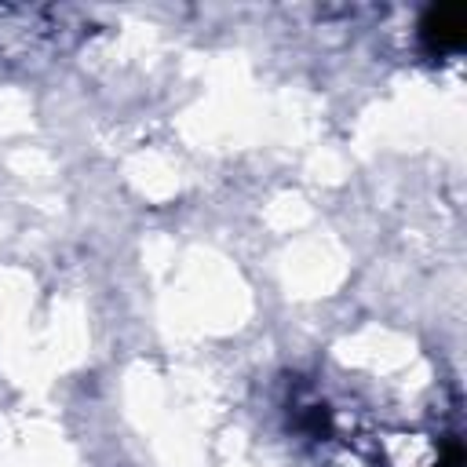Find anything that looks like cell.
<instances>
[{
    "label": "cell",
    "mask_w": 467,
    "mask_h": 467,
    "mask_svg": "<svg viewBox=\"0 0 467 467\" xmlns=\"http://www.w3.org/2000/svg\"><path fill=\"white\" fill-rule=\"evenodd\" d=\"M423 40L431 51H456L467 40V18L460 7H434L423 18Z\"/></svg>",
    "instance_id": "cell-1"
}]
</instances>
